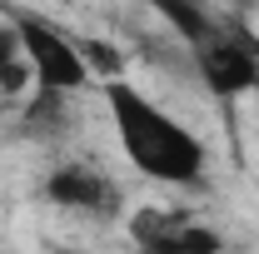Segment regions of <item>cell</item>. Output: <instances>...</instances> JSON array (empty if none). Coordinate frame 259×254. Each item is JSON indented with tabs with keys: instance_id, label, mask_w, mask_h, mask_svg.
I'll list each match as a JSON object with an SVG mask.
<instances>
[{
	"instance_id": "cell-1",
	"label": "cell",
	"mask_w": 259,
	"mask_h": 254,
	"mask_svg": "<svg viewBox=\"0 0 259 254\" xmlns=\"http://www.w3.org/2000/svg\"><path fill=\"white\" fill-rule=\"evenodd\" d=\"M105 105L120 135L125 159L155 185H199L204 175V145L185 120H175L169 110H160L150 95H140L130 80H110L105 85Z\"/></svg>"
},
{
	"instance_id": "cell-2",
	"label": "cell",
	"mask_w": 259,
	"mask_h": 254,
	"mask_svg": "<svg viewBox=\"0 0 259 254\" xmlns=\"http://www.w3.org/2000/svg\"><path fill=\"white\" fill-rule=\"evenodd\" d=\"M15 40H20V60L30 65V80L40 90H55V95H75L90 85V70L80 60L75 40H65L50 20L40 15H20L15 20Z\"/></svg>"
},
{
	"instance_id": "cell-3",
	"label": "cell",
	"mask_w": 259,
	"mask_h": 254,
	"mask_svg": "<svg viewBox=\"0 0 259 254\" xmlns=\"http://www.w3.org/2000/svg\"><path fill=\"white\" fill-rule=\"evenodd\" d=\"M194 55H199V80H204L209 95L239 100V95H254L259 90V45L254 40L214 30Z\"/></svg>"
},
{
	"instance_id": "cell-4",
	"label": "cell",
	"mask_w": 259,
	"mask_h": 254,
	"mask_svg": "<svg viewBox=\"0 0 259 254\" xmlns=\"http://www.w3.org/2000/svg\"><path fill=\"white\" fill-rule=\"evenodd\" d=\"M40 194L55 204V209H75V215H115L120 209V185L110 180V175H100L95 164H60V170H50L45 175V185Z\"/></svg>"
},
{
	"instance_id": "cell-5",
	"label": "cell",
	"mask_w": 259,
	"mask_h": 254,
	"mask_svg": "<svg viewBox=\"0 0 259 254\" xmlns=\"http://www.w3.org/2000/svg\"><path fill=\"white\" fill-rule=\"evenodd\" d=\"M155 10H160L164 20H169L175 30L185 35V40H190L194 50H199V45H204V40L214 35V25H209V15H204V10H199L194 0H155Z\"/></svg>"
},
{
	"instance_id": "cell-6",
	"label": "cell",
	"mask_w": 259,
	"mask_h": 254,
	"mask_svg": "<svg viewBox=\"0 0 259 254\" xmlns=\"http://www.w3.org/2000/svg\"><path fill=\"white\" fill-rule=\"evenodd\" d=\"M80 50V60L90 70V80H125V55L115 50V45H105V40H85V45H75Z\"/></svg>"
},
{
	"instance_id": "cell-7",
	"label": "cell",
	"mask_w": 259,
	"mask_h": 254,
	"mask_svg": "<svg viewBox=\"0 0 259 254\" xmlns=\"http://www.w3.org/2000/svg\"><path fill=\"white\" fill-rule=\"evenodd\" d=\"M175 239H180V249H185V254H225V249H229L225 234H220V229H209V224H199V220H185Z\"/></svg>"
},
{
	"instance_id": "cell-8",
	"label": "cell",
	"mask_w": 259,
	"mask_h": 254,
	"mask_svg": "<svg viewBox=\"0 0 259 254\" xmlns=\"http://www.w3.org/2000/svg\"><path fill=\"white\" fill-rule=\"evenodd\" d=\"M55 254H80V249H55Z\"/></svg>"
},
{
	"instance_id": "cell-9",
	"label": "cell",
	"mask_w": 259,
	"mask_h": 254,
	"mask_svg": "<svg viewBox=\"0 0 259 254\" xmlns=\"http://www.w3.org/2000/svg\"><path fill=\"white\" fill-rule=\"evenodd\" d=\"M225 254H234V249H225Z\"/></svg>"
}]
</instances>
